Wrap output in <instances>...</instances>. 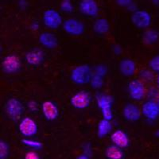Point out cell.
I'll list each match as a JSON object with an SVG mask.
<instances>
[{
    "label": "cell",
    "instance_id": "cell-9",
    "mask_svg": "<svg viewBox=\"0 0 159 159\" xmlns=\"http://www.w3.org/2000/svg\"><path fill=\"white\" fill-rule=\"evenodd\" d=\"M129 96L134 101H141L146 96V89L140 80H133L128 84Z\"/></svg>",
    "mask_w": 159,
    "mask_h": 159
},
{
    "label": "cell",
    "instance_id": "cell-3",
    "mask_svg": "<svg viewBox=\"0 0 159 159\" xmlns=\"http://www.w3.org/2000/svg\"><path fill=\"white\" fill-rule=\"evenodd\" d=\"M5 111L10 119L16 121L23 114L24 106L19 99L16 98H11L6 103Z\"/></svg>",
    "mask_w": 159,
    "mask_h": 159
},
{
    "label": "cell",
    "instance_id": "cell-20",
    "mask_svg": "<svg viewBox=\"0 0 159 159\" xmlns=\"http://www.w3.org/2000/svg\"><path fill=\"white\" fill-rule=\"evenodd\" d=\"M105 156L108 159H123L124 153L120 147L116 145H111L105 150Z\"/></svg>",
    "mask_w": 159,
    "mask_h": 159
},
{
    "label": "cell",
    "instance_id": "cell-1",
    "mask_svg": "<svg viewBox=\"0 0 159 159\" xmlns=\"http://www.w3.org/2000/svg\"><path fill=\"white\" fill-rule=\"evenodd\" d=\"M96 101L98 107L101 111V114L103 118L107 120L113 119V111L112 107L114 103V99L111 96L103 93H98L96 96Z\"/></svg>",
    "mask_w": 159,
    "mask_h": 159
},
{
    "label": "cell",
    "instance_id": "cell-19",
    "mask_svg": "<svg viewBox=\"0 0 159 159\" xmlns=\"http://www.w3.org/2000/svg\"><path fill=\"white\" fill-rule=\"evenodd\" d=\"M113 129V126L111 120L103 119L99 122L97 126V136L100 139H103L111 133Z\"/></svg>",
    "mask_w": 159,
    "mask_h": 159
},
{
    "label": "cell",
    "instance_id": "cell-15",
    "mask_svg": "<svg viewBox=\"0 0 159 159\" xmlns=\"http://www.w3.org/2000/svg\"><path fill=\"white\" fill-rule=\"evenodd\" d=\"M25 59L26 63L30 65L33 66H37L43 63L45 60V54L42 49L35 48L34 49H31L30 51L26 52L25 56Z\"/></svg>",
    "mask_w": 159,
    "mask_h": 159
},
{
    "label": "cell",
    "instance_id": "cell-42",
    "mask_svg": "<svg viewBox=\"0 0 159 159\" xmlns=\"http://www.w3.org/2000/svg\"><path fill=\"white\" fill-rule=\"evenodd\" d=\"M155 136H156V137L159 138V130H157V131L155 132Z\"/></svg>",
    "mask_w": 159,
    "mask_h": 159
},
{
    "label": "cell",
    "instance_id": "cell-26",
    "mask_svg": "<svg viewBox=\"0 0 159 159\" xmlns=\"http://www.w3.org/2000/svg\"><path fill=\"white\" fill-rule=\"evenodd\" d=\"M139 76L141 78V80H144V81L150 82L153 81L154 76L153 73V71L147 70V69H144V70H141L139 72Z\"/></svg>",
    "mask_w": 159,
    "mask_h": 159
},
{
    "label": "cell",
    "instance_id": "cell-12",
    "mask_svg": "<svg viewBox=\"0 0 159 159\" xmlns=\"http://www.w3.org/2000/svg\"><path fill=\"white\" fill-rule=\"evenodd\" d=\"M142 114L149 120H155L159 116V107L157 102L147 100L142 106Z\"/></svg>",
    "mask_w": 159,
    "mask_h": 159
},
{
    "label": "cell",
    "instance_id": "cell-10",
    "mask_svg": "<svg viewBox=\"0 0 159 159\" xmlns=\"http://www.w3.org/2000/svg\"><path fill=\"white\" fill-rule=\"evenodd\" d=\"M18 130L21 134L25 137H32L38 133V127L36 122L30 117H24L21 119Z\"/></svg>",
    "mask_w": 159,
    "mask_h": 159
},
{
    "label": "cell",
    "instance_id": "cell-43",
    "mask_svg": "<svg viewBox=\"0 0 159 159\" xmlns=\"http://www.w3.org/2000/svg\"><path fill=\"white\" fill-rule=\"evenodd\" d=\"M157 104H158V107H159V98L157 99Z\"/></svg>",
    "mask_w": 159,
    "mask_h": 159
},
{
    "label": "cell",
    "instance_id": "cell-18",
    "mask_svg": "<svg viewBox=\"0 0 159 159\" xmlns=\"http://www.w3.org/2000/svg\"><path fill=\"white\" fill-rule=\"evenodd\" d=\"M40 44L49 49H55L58 45V40L56 35L50 32H43L39 36Z\"/></svg>",
    "mask_w": 159,
    "mask_h": 159
},
{
    "label": "cell",
    "instance_id": "cell-16",
    "mask_svg": "<svg viewBox=\"0 0 159 159\" xmlns=\"http://www.w3.org/2000/svg\"><path fill=\"white\" fill-rule=\"evenodd\" d=\"M111 141L113 144L122 149L127 148L130 145L128 135L122 130H115L111 135Z\"/></svg>",
    "mask_w": 159,
    "mask_h": 159
},
{
    "label": "cell",
    "instance_id": "cell-17",
    "mask_svg": "<svg viewBox=\"0 0 159 159\" xmlns=\"http://www.w3.org/2000/svg\"><path fill=\"white\" fill-rule=\"evenodd\" d=\"M119 71L124 76L130 77L134 76L137 69V65L133 60L130 58L123 59L119 63Z\"/></svg>",
    "mask_w": 159,
    "mask_h": 159
},
{
    "label": "cell",
    "instance_id": "cell-23",
    "mask_svg": "<svg viewBox=\"0 0 159 159\" xmlns=\"http://www.w3.org/2000/svg\"><path fill=\"white\" fill-rule=\"evenodd\" d=\"M90 84L92 89H101V88L103 86V84H104L103 77L101 76H99V75L96 74V73H93L92 76V79H91Z\"/></svg>",
    "mask_w": 159,
    "mask_h": 159
},
{
    "label": "cell",
    "instance_id": "cell-25",
    "mask_svg": "<svg viewBox=\"0 0 159 159\" xmlns=\"http://www.w3.org/2000/svg\"><path fill=\"white\" fill-rule=\"evenodd\" d=\"M10 153L9 145L6 142L0 141V159H6Z\"/></svg>",
    "mask_w": 159,
    "mask_h": 159
},
{
    "label": "cell",
    "instance_id": "cell-8",
    "mask_svg": "<svg viewBox=\"0 0 159 159\" xmlns=\"http://www.w3.org/2000/svg\"><path fill=\"white\" fill-rule=\"evenodd\" d=\"M62 27L68 34L76 37L83 34L85 29L83 22L76 18H69L64 21Z\"/></svg>",
    "mask_w": 159,
    "mask_h": 159
},
{
    "label": "cell",
    "instance_id": "cell-7",
    "mask_svg": "<svg viewBox=\"0 0 159 159\" xmlns=\"http://www.w3.org/2000/svg\"><path fill=\"white\" fill-rule=\"evenodd\" d=\"M131 22L139 29H147L151 24V15L144 10H137L132 14Z\"/></svg>",
    "mask_w": 159,
    "mask_h": 159
},
{
    "label": "cell",
    "instance_id": "cell-24",
    "mask_svg": "<svg viewBox=\"0 0 159 159\" xmlns=\"http://www.w3.org/2000/svg\"><path fill=\"white\" fill-rule=\"evenodd\" d=\"M22 143L26 146V147H30V148L33 149H36V150H40L43 147V145L41 142L38 141V140H34V139H23L22 140Z\"/></svg>",
    "mask_w": 159,
    "mask_h": 159
},
{
    "label": "cell",
    "instance_id": "cell-30",
    "mask_svg": "<svg viewBox=\"0 0 159 159\" xmlns=\"http://www.w3.org/2000/svg\"><path fill=\"white\" fill-rule=\"evenodd\" d=\"M27 107L28 109H29L30 111L35 112L38 111V104L36 101H34V100H30V101H29L27 103Z\"/></svg>",
    "mask_w": 159,
    "mask_h": 159
},
{
    "label": "cell",
    "instance_id": "cell-37",
    "mask_svg": "<svg viewBox=\"0 0 159 159\" xmlns=\"http://www.w3.org/2000/svg\"><path fill=\"white\" fill-rule=\"evenodd\" d=\"M39 27H40L39 23H38V22H36V21H35V22H33L32 23L30 24V29L31 30L33 31L38 30Z\"/></svg>",
    "mask_w": 159,
    "mask_h": 159
},
{
    "label": "cell",
    "instance_id": "cell-5",
    "mask_svg": "<svg viewBox=\"0 0 159 159\" xmlns=\"http://www.w3.org/2000/svg\"><path fill=\"white\" fill-rule=\"evenodd\" d=\"M1 66L2 70L6 74H15L21 69L22 62L17 55L10 54L2 59Z\"/></svg>",
    "mask_w": 159,
    "mask_h": 159
},
{
    "label": "cell",
    "instance_id": "cell-6",
    "mask_svg": "<svg viewBox=\"0 0 159 159\" xmlns=\"http://www.w3.org/2000/svg\"><path fill=\"white\" fill-rule=\"evenodd\" d=\"M92 96L89 92L85 90H81L75 93L70 99V103L72 107L79 110L87 108L89 107Z\"/></svg>",
    "mask_w": 159,
    "mask_h": 159
},
{
    "label": "cell",
    "instance_id": "cell-22",
    "mask_svg": "<svg viewBox=\"0 0 159 159\" xmlns=\"http://www.w3.org/2000/svg\"><path fill=\"white\" fill-rule=\"evenodd\" d=\"M159 33L154 30H147L143 34V42L146 45H153L157 42Z\"/></svg>",
    "mask_w": 159,
    "mask_h": 159
},
{
    "label": "cell",
    "instance_id": "cell-41",
    "mask_svg": "<svg viewBox=\"0 0 159 159\" xmlns=\"http://www.w3.org/2000/svg\"><path fill=\"white\" fill-rule=\"evenodd\" d=\"M157 86H158V88H159V73H158V75H157Z\"/></svg>",
    "mask_w": 159,
    "mask_h": 159
},
{
    "label": "cell",
    "instance_id": "cell-33",
    "mask_svg": "<svg viewBox=\"0 0 159 159\" xmlns=\"http://www.w3.org/2000/svg\"><path fill=\"white\" fill-rule=\"evenodd\" d=\"M83 150H84V154L89 156V157H91L92 150V146H91L90 143H84V145L83 146Z\"/></svg>",
    "mask_w": 159,
    "mask_h": 159
},
{
    "label": "cell",
    "instance_id": "cell-44",
    "mask_svg": "<svg viewBox=\"0 0 159 159\" xmlns=\"http://www.w3.org/2000/svg\"><path fill=\"white\" fill-rule=\"evenodd\" d=\"M69 1H71V0H69Z\"/></svg>",
    "mask_w": 159,
    "mask_h": 159
},
{
    "label": "cell",
    "instance_id": "cell-38",
    "mask_svg": "<svg viewBox=\"0 0 159 159\" xmlns=\"http://www.w3.org/2000/svg\"><path fill=\"white\" fill-rule=\"evenodd\" d=\"M127 9H128L129 11H131L132 13L135 12V11L138 10L137 9V7H136V5L134 3V2H133V3H132L131 5L129 6L128 7H127Z\"/></svg>",
    "mask_w": 159,
    "mask_h": 159
},
{
    "label": "cell",
    "instance_id": "cell-35",
    "mask_svg": "<svg viewBox=\"0 0 159 159\" xmlns=\"http://www.w3.org/2000/svg\"><path fill=\"white\" fill-rule=\"evenodd\" d=\"M18 5L21 10H25L28 7V2L26 0H18Z\"/></svg>",
    "mask_w": 159,
    "mask_h": 159
},
{
    "label": "cell",
    "instance_id": "cell-28",
    "mask_svg": "<svg viewBox=\"0 0 159 159\" xmlns=\"http://www.w3.org/2000/svg\"><path fill=\"white\" fill-rule=\"evenodd\" d=\"M149 67L154 72L159 73V55L150 59L149 62Z\"/></svg>",
    "mask_w": 159,
    "mask_h": 159
},
{
    "label": "cell",
    "instance_id": "cell-2",
    "mask_svg": "<svg viewBox=\"0 0 159 159\" xmlns=\"http://www.w3.org/2000/svg\"><path fill=\"white\" fill-rule=\"evenodd\" d=\"M93 72L88 65H80L72 69L70 77L72 81L76 84H85L90 83Z\"/></svg>",
    "mask_w": 159,
    "mask_h": 159
},
{
    "label": "cell",
    "instance_id": "cell-29",
    "mask_svg": "<svg viewBox=\"0 0 159 159\" xmlns=\"http://www.w3.org/2000/svg\"><path fill=\"white\" fill-rule=\"evenodd\" d=\"M107 72V67L105 65H96V68L94 69V72L93 73H96V74L99 75V76L104 77L106 76Z\"/></svg>",
    "mask_w": 159,
    "mask_h": 159
},
{
    "label": "cell",
    "instance_id": "cell-4",
    "mask_svg": "<svg viewBox=\"0 0 159 159\" xmlns=\"http://www.w3.org/2000/svg\"><path fill=\"white\" fill-rule=\"evenodd\" d=\"M44 25L50 30H57L63 25V18L58 11L54 9H48L43 13Z\"/></svg>",
    "mask_w": 159,
    "mask_h": 159
},
{
    "label": "cell",
    "instance_id": "cell-11",
    "mask_svg": "<svg viewBox=\"0 0 159 159\" xmlns=\"http://www.w3.org/2000/svg\"><path fill=\"white\" fill-rule=\"evenodd\" d=\"M80 11L88 17H96L99 8L96 0H80L79 3Z\"/></svg>",
    "mask_w": 159,
    "mask_h": 159
},
{
    "label": "cell",
    "instance_id": "cell-40",
    "mask_svg": "<svg viewBox=\"0 0 159 159\" xmlns=\"http://www.w3.org/2000/svg\"><path fill=\"white\" fill-rule=\"evenodd\" d=\"M151 2H153V4L155 6L159 5V0H151Z\"/></svg>",
    "mask_w": 159,
    "mask_h": 159
},
{
    "label": "cell",
    "instance_id": "cell-32",
    "mask_svg": "<svg viewBox=\"0 0 159 159\" xmlns=\"http://www.w3.org/2000/svg\"><path fill=\"white\" fill-rule=\"evenodd\" d=\"M116 3L123 7H128L129 6L133 3V0H116Z\"/></svg>",
    "mask_w": 159,
    "mask_h": 159
},
{
    "label": "cell",
    "instance_id": "cell-39",
    "mask_svg": "<svg viewBox=\"0 0 159 159\" xmlns=\"http://www.w3.org/2000/svg\"><path fill=\"white\" fill-rule=\"evenodd\" d=\"M76 159H90V157L84 154H81V155L78 156Z\"/></svg>",
    "mask_w": 159,
    "mask_h": 159
},
{
    "label": "cell",
    "instance_id": "cell-27",
    "mask_svg": "<svg viewBox=\"0 0 159 159\" xmlns=\"http://www.w3.org/2000/svg\"><path fill=\"white\" fill-rule=\"evenodd\" d=\"M60 8H61V11L67 14L72 13L73 11V5L69 0H63L60 6Z\"/></svg>",
    "mask_w": 159,
    "mask_h": 159
},
{
    "label": "cell",
    "instance_id": "cell-21",
    "mask_svg": "<svg viewBox=\"0 0 159 159\" xmlns=\"http://www.w3.org/2000/svg\"><path fill=\"white\" fill-rule=\"evenodd\" d=\"M110 30V24L106 18H98L93 24V30L98 34H105Z\"/></svg>",
    "mask_w": 159,
    "mask_h": 159
},
{
    "label": "cell",
    "instance_id": "cell-34",
    "mask_svg": "<svg viewBox=\"0 0 159 159\" xmlns=\"http://www.w3.org/2000/svg\"><path fill=\"white\" fill-rule=\"evenodd\" d=\"M24 159H40V157L36 152L30 151L25 154Z\"/></svg>",
    "mask_w": 159,
    "mask_h": 159
},
{
    "label": "cell",
    "instance_id": "cell-31",
    "mask_svg": "<svg viewBox=\"0 0 159 159\" xmlns=\"http://www.w3.org/2000/svg\"><path fill=\"white\" fill-rule=\"evenodd\" d=\"M147 96L150 98V100H154L155 98H159L158 92H157L155 89H150V90H149V92H147Z\"/></svg>",
    "mask_w": 159,
    "mask_h": 159
},
{
    "label": "cell",
    "instance_id": "cell-14",
    "mask_svg": "<svg viewBox=\"0 0 159 159\" xmlns=\"http://www.w3.org/2000/svg\"><path fill=\"white\" fill-rule=\"evenodd\" d=\"M42 112L48 121H53L59 116V109L56 103L52 101H45L42 104Z\"/></svg>",
    "mask_w": 159,
    "mask_h": 159
},
{
    "label": "cell",
    "instance_id": "cell-13",
    "mask_svg": "<svg viewBox=\"0 0 159 159\" xmlns=\"http://www.w3.org/2000/svg\"><path fill=\"white\" fill-rule=\"evenodd\" d=\"M142 110L134 103H128L123 108V116L126 120L130 122H136L140 119Z\"/></svg>",
    "mask_w": 159,
    "mask_h": 159
},
{
    "label": "cell",
    "instance_id": "cell-36",
    "mask_svg": "<svg viewBox=\"0 0 159 159\" xmlns=\"http://www.w3.org/2000/svg\"><path fill=\"white\" fill-rule=\"evenodd\" d=\"M112 50H113V52H114L116 55H120V53L123 52V49H122V47L119 45H113Z\"/></svg>",
    "mask_w": 159,
    "mask_h": 159
}]
</instances>
